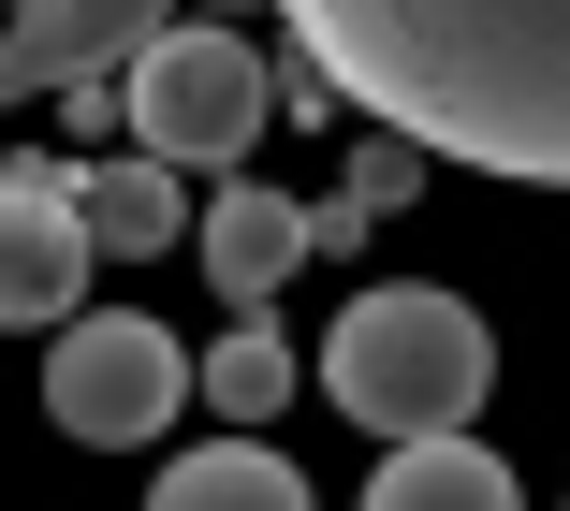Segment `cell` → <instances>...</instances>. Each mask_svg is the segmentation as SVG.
Here are the masks:
<instances>
[{
	"mask_svg": "<svg viewBox=\"0 0 570 511\" xmlns=\"http://www.w3.org/2000/svg\"><path fill=\"white\" fill-rule=\"evenodd\" d=\"M366 511H527V482L453 424V439H395L381 453V482H366Z\"/></svg>",
	"mask_w": 570,
	"mask_h": 511,
	"instance_id": "9c48e42d",
	"label": "cell"
},
{
	"mask_svg": "<svg viewBox=\"0 0 570 511\" xmlns=\"http://www.w3.org/2000/svg\"><path fill=\"white\" fill-rule=\"evenodd\" d=\"M190 16H219V30H235V16H249V0H190Z\"/></svg>",
	"mask_w": 570,
	"mask_h": 511,
	"instance_id": "7c38bea8",
	"label": "cell"
},
{
	"mask_svg": "<svg viewBox=\"0 0 570 511\" xmlns=\"http://www.w3.org/2000/svg\"><path fill=\"white\" fill-rule=\"evenodd\" d=\"M118 102H132V147H147V161H176V176H235V161H249V132L278 117L264 45H249V30H219V16H176V30L118 73Z\"/></svg>",
	"mask_w": 570,
	"mask_h": 511,
	"instance_id": "3957f363",
	"label": "cell"
},
{
	"mask_svg": "<svg viewBox=\"0 0 570 511\" xmlns=\"http://www.w3.org/2000/svg\"><path fill=\"white\" fill-rule=\"evenodd\" d=\"M190 395H205L219 424H264V410L293 395V351H278V322H219V336H205V365H190Z\"/></svg>",
	"mask_w": 570,
	"mask_h": 511,
	"instance_id": "8fae6325",
	"label": "cell"
},
{
	"mask_svg": "<svg viewBox=\"0 0 570 511\" xmlns=\"http://www.w3.org/2000/svg\"><path fill=\"white\" fill-rule=\"evenodd\" d=\"M322 102H366L395 147L570 190V0H278Z\"/></svg>",
	"mask_w": 570,
	"mask_h": 511,
	"instance_id": "6da1fadb",
	"label": "cell"
},
{
	"mask_svg": "<svg viewBox=\"0 0 570 511\" xmlns=\"http://www.w3.org/2000/svg\"><path fill=\"white\" fill-rule=\"evenodd\" d=\"M176 30V0H16L0 16V102H45V88H102V73H132L147 45Z\"/></svg>",
	"mask_w": 570,
	"mask_h": 511,
	"instance_id": "5b68a950",
	"label": "cell"
},
{
	"mask_svg": "<svg viewBox=\"0 0 570 511\" xmlns=\"http://www.w3.org/2000/svg\"><path fill=\"white\" fill-rule=\"evenodd\" d=\"M88 205H73V161H16L0 176V322H30V336H59L73 322V293H88Z\"/></svg>",
	"mask_w": 570,
	"mask_h": 511,
	"instance_id": "8992f818",
	"label": "cell"
},
{
	"mask_svg": "<svg viewBox=\"0 0 570 511\" xmlns=\"http://www.w3.org/2000/svg\"><path fill=\"white\" fill-rule=\"evenodd\" d=\"M73 205H88V248H118V264H147V248H190V176L118 147V161H73Z\"/></svg>",
	"mask_w": 570,
	"mask_h": 511,
	"instance_id": "ba28073f",
	"label": "cell"
},
{
	"mask_svg": "<svg viewBox=\"0 0 570 511\" xmlns=\"http://www.w3.org/2000/svg\"><path fill=\"white\" fill-rule=\"evenodd\" d=\"M45 410H59V439H88V453H147L176 410H190V351L161 336V322H59V351H45Z\"/></svg>",
	"mask_w": 570,
	"mask_h": 511,
	"instance_id": "277c9868",
	"label": "cell"
},
{
	"mask_svg": "<svg viewBox=\"0 0 570 511\" xmlns=\"http://www.w3.org/2000/svg\"><path fill=\"white\" fill-rule=\"evenodd\" d=\"M190 248H205V293L235 307V322H264L278 307V278L322 248V205H293V190H249V176H219V205L190 219Z\"/></svg>",
	"mask_w": 570,
	"mask_h": 511,
	"instance_id": "52a82bcc",
	"label": "cell"
},
{
	"mask_svg": "<svg viewBox=\"0 0 570 511\" xmlns=\"http://www.w3.org/2000/svg\"><path fill=\"white\" fill-rule=\"evenodd\" d=\"M147 511H307V468L293 453H264V439H205V453H176L161 468V497Z\"/></svg>",
	"mask_w": 570,
	"mask_h": 511,
	"instance_id": "30bf717a",
	"label": "cell"
},
{
	"mask_svg": "<svg viewBox=\"0 0 570 511\" xmlns=\"http://www.w3.org/2000/svg\"><path fill=\"white\" fill-rule=\"evenodd\" d=\"M322 395L352 410L366 439H453L483 395H498V336L469 293H439V278H381L336 307L322 336Z\"/></svg>",
	"mask_w": 570,
	"mask_h": 511,
	"instance_id": "7a4b0ae2",
	"label": "cell"
},
{
	"mask_svg": "<svg viewBox=\"0 0 570 511\" xmlns=\"http://www.w3.org/2000/svg\"><path fill=\"white\" fill-rule=\"evenodd\" d=\"M0 16H16V0H0Z\"/></svg>",
	"mask_w": 570,
	"mask_h": 511,
	"instance_id": "4fadbf2b",
	"label": "cell"
}]
</instances>
